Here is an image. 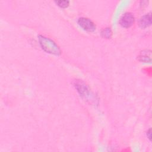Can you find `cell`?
Segmentation results:
<instances>
[{
  "instance_id": "6da1fadb",
  "label": "cell",
  "mask_w": 152,
  "mask_h": 152,
  "mask_svg": "<svg viewBox=\"0 0 152 152\" xmlns=\"http://www.w3.org/2000/svg\"><path fill=\"white\" fill-rule=\"evenodd\" d=\"M39 40L42 49L46 52L55 55H58L60 53L59 48L57 45L50 39L42 36H39Z\"/></svg>"
},
{
  "instance_id": "7a4b0ae2",
  "label": "cell",
  "mask_w": 152,
  "mask_h": 152,
  "mask_svg": "<svg viewBox=\"0 0 152 152\" xmlns=\"http://www.w3.org/2000/svg\"><path fill=\"white\" fill-rule=\"evenodd\" d=\"M78 24L86 31L92 32L96 30V25L89 18L81 17L78 20Z\"/></svg>"
},
{
  "instance_id": "3957f363",
  "label": "cell",
  "mask_w": 152,
  "mask_h": 152,
  "mask_svg": "<svg viewBox=\"0 0 152 152\" xmlns=\"http://www.w3.org/2000/svg\"><path fill=\"white\" fill-rule=\"evenodd\" d=\"M134 22V17L132 14L130 12H126L124 14L120 20V24L125 28L131 27Z\"/></svg>"
},
{
  "instance_id": "277c9868",
  "label": "cell",
  "mask_w": 152,
  "mask_h": 152,
  "mask_svg": "<svg viewBox=\"0 0 152 152\" xmlns=\"http://www.w3.org/2000/svg\"><path fill=\"white\" fill-rule=\"evenodd\" d=\"M139 60L143 62H150L151 61V52L150 50L145 49L142 50L139 56Z\"/></svg>"
},
{
  "instance_id": "5b68a950",
  "label": "cell",
  "mask_w": 152,
  "mask_h": 152,
  "mask_svg": "<svg viewBox=\"0 0 152 152\" xmlns=\"http://www.w3.org/2000/svg\"><path fill=\"white\" fill-rule=\"evenodd\" d=\"M151 24V14L148 13L141 17L139 20V25L142 28H145Z\"/></svg>"
},
{
  "instance_id": "8992f818",
  "label": "cell",
  "mask_w": 152,
  "mask_h": 152,
  "mask_svg": "<svg viewBox=\"0 0 152 152\" xmlns=\"http://www.w3.org/2000/svg\"><path fill=\"white\" fill-rule=\"evenodd\" d=\"M101 34L103 37L109 39L112 35V31L110 28H105L102 30Z\"/></svg>"
},
{
  "instance_id": "52a82bcc",
  "label": "cell",
  "mask_w": 152,
  "mask_h": 152,
  "mask_svg": "<svg viewBox=\"0 0 152 152\" xmlns=\"http://www.w3.org/2000/svg\"><path fill=\"white\" fill-rule=\"evenodd\" d=\"M56 3L61 8H66L69 5L68 1H56Z\"/></svg>"
},
{
  "instance_id": "ba28073f",
  "label": "cell",
  "mask_w": 152,
  "mask_h": 152,
  "mask_svg": "<svg viewBox=\"0 0 152 152\" xmlns=\"http://www.w3.org/2000/svg\"><path fill=\"white\" fill-rule=\"evenodd\" d=\"M147 137L148 138L150 139V140H151V129H150L148 131H147Z\"/></svg>"
}]
</instances>
